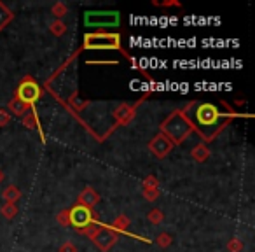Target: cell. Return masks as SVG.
Returning <instances> with one entry per match:
<instances>
[{"label": "cell", "instance_id": "cell-2", "mask_svg": "<svg viewBox=\"0 0 255 252\" xmlns=\"http://www.w3.org/2000/svg\"><path fill=\"white\" fill-rule=\"evenodd\" d=\"M121 23L117 11H88L84 14V25L88 28H116Z\"/></svg>", "mask_w": 255, "mask_h": 252}, {"label": "cell", "instance_id": "cell-7", "mask_svg": "<svg viewBox=\"0 0 255 252\" xmlns=\"http://www.w3.org/2000/svg\"><path fill=\"white\" fill-rule=\"evenodd\" d=\"M150 149H152L154 153L157 154V156H164V154H166L168 151L171 149V142H170V140L164 139L163 135L156 137V139H154V142L150 144Z\"/></svg>", "mask_w": 255, "mask_h": 252}, {"label": "cell", "instance_id": "cell-1", "mask_svg": "<svg viewBox=\"0 0 255 252\" xmlns=\"http://www.w3.org/2000/svg\"><path fill=\"white\" fill-rule=\"evenodd\" d=\"M226 117L227 114L222 112L213 103H198V105H192V109L189 110L187 121L191 126H194L201 133L203 139L210 140L224 126Z\"/></svg>", "mask_w": 255, "mask_h": 252}, {"label": "cell", "instance_id": "cell-3", "mask_svg": "<svg viewBox=\"0 0 255 252\" xmlns=\"http://www.w3.org/2000/svg\"><path fill=\"white\" fill-rule=\"evenodd\" d=\"M86 49H119L121 37L117 33H88L84 37Z\"/></svg>", "mask_w": 255, "mask_h": 252}, {"label": "cell", "instance_id": "cell-6", "mask_svg": "<svg viewBox=\"0 0 255 252\" xmlns=\"http://www.w3.org/2000/svg\"><path fill=\"white\" fill-rule=\"evenodd\" d=\"M70 223L77 228L89 226L93 223V212L89 207L86 205H77L70 210Z\"/></svg>", "mask_w": 255, "mask_h": 252}, {"label": "cell", "instance_id": "cell-4", "mask_svg": "<svg viewBox=\"0 0 255 252\" xmlns=\"http://www.w3.org/2000/svg\"><path fill=\"white\" fill-rule=\"evenodd\" d=\"M163 130L175 140V142H180L184 137H187L189 133H191L192 126L189 124L187 117H185L184 114L177 112L163 124Z\"/></svg>", "mask_w": 255, "mask_h": 252}, {"label": "cell", "instance_id": "cell-5", "mask_svg": "<svg viewBox=\"0 0 255 252\" xmlns=\"http://www.w3.org/2000/svg\"><path fill=\"white\" fill-rule=\"evenodd\" d=\"M40 86L37 84L35 81H25L19 84L18 88V98L21 100L23 103H28V105H33L37 103V100L40 98Z\"/></svg>", "mask_w": 255, "mask_h": 252}]
</instances>
